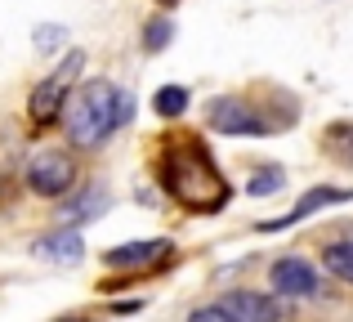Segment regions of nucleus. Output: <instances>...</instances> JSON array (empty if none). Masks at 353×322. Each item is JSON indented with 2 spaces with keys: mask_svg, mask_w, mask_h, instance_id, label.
<instances>
[{
  "mask_svg": "<svg viewBox=\"0 0 353 322\" xmlns=\"http://www.w3.org/2000/svg\"><path fill=\"white\" fill-rule=\"evenodd\" d=\"M161 183L179 206L188 210H219L228 201V183L219 179L215 161L197 148V139H174L161 157Z\"/></svg>",
  "mask_w": 353,
  "mask_h": 322,
  "instance_id": "obj_1",
  "label": "nucleus"
},
{
  "mask_svg": "<svg viewBox=\"0 0 353 322\" xmlns=\"http://www.w3.org/2000/svg\"><path fill=\"white\" fill-rule=\"evenodd\" d=\"M117 130V90L108 81H90L68 99V134L81 148H99Z\"/></svg>",
  "mask_w": 353,
  "mask_h": 322,
  "instance_id": "obj_2",
  "label": "nucleus"
},
{
  "mask_svg": "<svg viewBox=\"0 0 353 322\" xmlns=\"http://www.w3.org/2000/svg\"><path fill=\"white\" fill-rule=\"evenodd\" d=\"M81 68H85V54L72 50L68 59H63V68L54 72L50 81H41V85L32 90V121L50 125L54 117L68 108V90H72V81H77V72H81Z\"/></svg>",
  "mask_w": 353,
  "mask_h": 322,
  "instance_id": "obj_3",
  "label": "nucleus"
},
{
  "mask_svg": "<svg viewBox=\"0 0 353 322\" xmlns=\"http://www.w3.org/2000/svg\"><path fill=\"white\" fill-rule=\"evenodd\" d=\"M27 183L41 197H63L77 183V165H72V157H63V152H36L32 165H27Z\"/></svg>",
  "mask_w": 353,
  "mask_h": 322,
  "instance_id": "obj_4",
  "label": "nucleus"
},
{
  "mask_svg": "<svg viewBox=\"0 0 353 322\" xmlns=\"http://www.w3.org/2000/svg\"><path fill=\"white\" fill-rule=\"evenodd\" d=\"M210 125H215L219 134H264L268 130V125L255 117V108L237 103V99H219V103L210 108Z\"/></svg>",
  "mask_w": 353,
  "mask_h": 322,
  "instance_id": "obj_5",
  "label": "nucleus"
},
{
  "mask_svg": "<svg viewBox=\"0 0 353 322\" xmlns=\"http://www.w3.org/2000/svg\"><path fill=\"white\" fill-rule=\"evenodd\" d=\"M219 309H224L228 322H273L282 314V305L268 296H250V291H233V296L219 300Z\"/></svg>",
  "mask_w": 353,
  "mask_h": 322,
  "instance_id": "obj_6",
  "label": "nucleus"
},
{
  "mask_svg": "<svg viewBox=\"0 0 353 322\" xmlns=\"http://www.w3.org/2000/svg\"><path fill=\"white\" fill-rule=\"evenodd\" d=\"M273 287H277V296H313L318 291V273L304 260H277L273 264Z\"/></svg>",
  "mask_w": 353,
  "mask_h": 322,
  "instance_id": "obj_7",
  "label": "nucleus"
},
{
  "mask_svg": "<svg viewBox=\"0 0 353 322\" xmlns=\"http://www.w3.org/2000/svg\"><path fill=\"white\" fill-rule=\"evenodd\" d=\"M165 251H170V242H130L108 251V269H152L165 260Z\"/></svg>",
  "mask_w": 353,
  "mask_h": 322,
  "instance_id": "obj_8",
  "label": "nucleus"
},
{
  "mask_svg": "<svg viewBox=\"0 0 353 322\" xmlns=\"http://www.w3.org/2000/svg\"><path fill=\"white\" fill-rule=\"evenodd\" d=\"M336 201H349V192H340V188H313V192H304V197L295 201V210H291V215H282V219H268V224H259V228H264V233H273V228H286V224H295V219H304L309 210L336 206Z\"/></svg>",
  "mask_w": 353,
  "mask_h": 322,
  "instance_id": "obj_9",
  "label": "nucleus"
},
{
  "mask_svg": "<svg viewBox=\"0 0 353 322\" xmlns=\"http://www.w3.org/2000/svg\"><path fill=\"white\" fill-rule=\"evenodd\" d=\"M36 255L41 260H54V264H77L85 255V242L77 233H54V237H41L36 242Z\"/></svg>",
  "mask_w": 353,
  "mask_h": 322,
  "instance_id": "obj_10",
  "label": "nucleus"
},
{
  "mask_svg": "<svg viewBox=\"0 0 353 322\" xmlns=\"http://www.w3.org/2000/svg\"><path fill=\"white\" fill-rule=\"evenodd\" d=\"M103 206H108V192H103V188H90L85 197L68 201V206H63L59 215H63V224H81V219H94Z\"/></svg>",
  "mask_w": 353,
  "mask_h": 322,
  "instance_id": "obj_11",
  "label": "nucleus"
},
{
  "mask_svg": "<svg viewBox=\"0 0 353 322\" xmlns=\"http://www.w3.org/2000/svg\"><path fill=\"white\" fill-rule=\"evenodd\" d=\"M322 260H327V269L336 273L340 282H353V237H349V242H331Z\"/></svg>",
  "mask_w": 353,
  "mask_h": 322,
  "instance_id": "obj_12",
  "label": "nucleus"
},
{
  "mask_svg": "<svg viewBox=\"0 0 353 322\" xmlns=\"http://www.w3.org/2000/svg\"><path fill=\"white\" fill-rule=\"evenodd\" d=\"M183 108H188V90H179V85H165L161 94H157V112H161V117H179Z\"/></svg>",
  "mask_w": 353,
  "mask_h": 322,
  "instance_id": "obj_13",
  "label": "nucleus"
},
{
  "mask_svg": "<svg viewBox=\"0 0 353 322\" xmlns=\"http://www.w3.org/2000/svg\"><path fill=\"white\" fill-rule=\"evenodd\" d=\"M277 188H282V170H255V179L246 183L250 197H268V192H277Z\"/></svg>",
  "mask_w": 353,
  "mask_h": 322,
  "instance_id": "obj_14",
  "label": "nucleus"
},
{
  "mask_svg": "<svg viewBox=\"0 0 353 322\" xmlns=\"http://www.w3.org/2000/svg\"><path fill=\"white\" fill-rule=\"evenodd\" d=\"M174 36V27H170V18H152V23H148V36H143V45L148 50H165V41H170Z\"/></svg>",
  "mask_w": 353,
  "mask_h": 322,
  "instance_id": "obj_15",
  "label": "nucleus"
},
{
  "mask_svg": "<svg viewBox=\"0 0 353 322\" xmlns=\"http://www.w3.org/2000/svg\"><path fill=\"white\" fill-rule=\"evenodd\" d=\"M63 36H68V32H63L59 23H45V27H36V50H41V54L59 50V45H63Z\"/></svg>",
  "mask_w": 353,
  "mask_h": 322,
  "instance_id": "obj_16",
  "label": "nucleus"
},
{
  "mask_svg": "<svg viewBox=\"0 0 353 322\" xmlns=\"http://www.w3.org/2000/svg\"><path fill=\"white\" fill-rule=\"evenodd\" d=\"M130 108H134V99H130V94H117V125L130 121Z\"/></svg>",
  "mask_w": 353,
  "mask_h": 322,
  "instance_id": "obj_17",
  "label": "nucleus"
},
{
  "mask_svg": "<svg viewBox=\"0 0 353 322\" xmlns=\"http://www.w3.org/2000/svg\"><path fill=\"white\" fill-rule=\"evenodd\" d=\"M165 5H174V0H165Z\"/></svg>",
  "mask_w": 353,
  "mask_h": 322,
  "instance_id": "obj_18",
  "label": "nucleus"
}]
</instances>
